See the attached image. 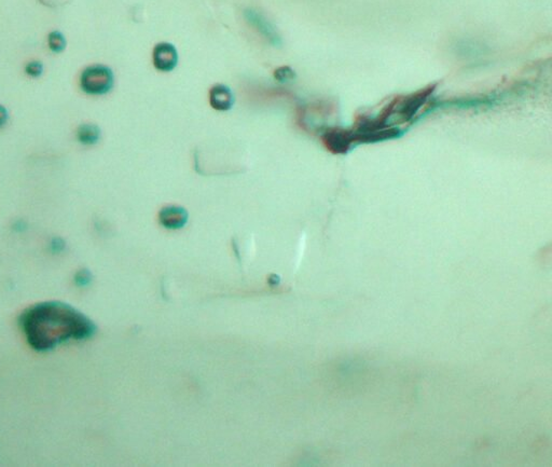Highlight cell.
I'll list each match as a JSON object with an SVG mask.
<instances>
[{"label":"cell","instance_id":"7c38bea8","mask_svg":"<svg viewBox=\"0 0 552 467\" xmlns=\"http://www.w3.org/2000/svg\"><path fill=\"white\" fill-rule=\"evenodd\" d=\"M25 71L26 74L29 76V77H32V78H37V77H40L42 75L43 72V66L42 64L40 62H30L28 63L26 67H25Z\"/></svg>","mask_w":552,"mask_h":467},{"label":"cell","instance_id":"6da1fadb","mask_svg":"<svg viewBox=\"0 0 552 467\" xmlns=\"http://www.w3.org/2000/svg\"><path fill=\"white\" fill-rule=\"evenodd\" d=\"M22 332L30 348L51 351L70 340H86L96 332V325L85 314L60 301L40 302L23 312Z\"/></svg>","mask_w":552,"mask_h":467},{"label":"cell","instance_id":"9c48e42d","mask_svg":"<svg viewBox=\"0 0 552 467\" xmlns=\"http://www.w3.org/2000/svg\"><path fill=\"white\" fill-rule=\"evenodd\" d=\"M48 43L52 52L61 53L66 48V39L60 31H52L48 37Z\"/></svg>","mask_w":552,"mask_h":467},{"label":"cell","instance_id":"52a82bcc","mask_svg":"<svg viewBox=\"0 0 552 467\" xmlns=\"http://www.w3.org/2000/svg\"><path fill=\"white\" fill-rule=\"evenodd\" d=\"M209 103L218 111H228L234 104V94L229 86L216 84L209 92Z\"/></svg>","mask_w":552,"mask_h":467},{"label":"cell","instance_id":"8992f818","mask_svg":"<svg viewBox=\"0 0 552 467\" xmlns=\"http://www.w3.org/2000/svg\"><path fill=\"white\" fill-rule=\"evenodd\" d=\"M188 212L181 206L168 205L159 213V221L166 229L176 230L185 227L188 221Z\"/></svg>","mask_w":552,"mask_h":467},{"label":"cell","instance_id":"30bf717a","mask_svg":"<svg viewBox=\"0 0 552 467\" xmlns=\"http://www.w3.org/2000/svg\"><path fill=\"white\" fill-rule=\"evenodd\" d=\"M274 78L281 83H287L296 78V74L290 67L283 66L274 71Z\"/></svg>","mask_w":552,"mask_h":467},{"label":"cell","instance_id":"5b68a950","mask_svg":"<svg viewBox=\"0 0 552 467\" xmlns=\"http://www.w3.org/2000/svg\"><path fill=\"white\" fill-rule=\"evenodd\" d=\"M354 136L350 131L331 128L324 134L323 142L332 154H346L355 139Z\"/></svg>","mask_w":552,"mask_h":467},{"label":"cell","instance_id":"4fadbf2b","mask_svg":"<svg viewBox=\"0 0 552 467\" xmlns=\"http://www.w3.org/2000/svg\"><path fill=\"white\" fill-rule=\"evenodd\" d=\"M65 247H66V243L61 238H55L51 240V242L49 243V251L52 252L53 254H59L63 252Z\"/></svg>","mask_w":552,"mask_h":467},{"label":"cell","instance_id":"8fae6325","mask_svg":"<svg viewBox=\"0 0 552 467\" xmlns=\"http://www.w3.org/2000/svg\"><path fill=\"white\" fill-rule=\"evenodd\" d=\"M74 279H75V283H76L77 286L86 287V286H88L92 283L93 275H92V273L90 272V270L81 269L76 273Z\"/></svg>","mask_w":552,"mask_h":467},{"label":"cell","instance_id":"3957f363","mask_svg":"<svg viewBox=\"0 0 552 467\" xmlns=\"http://www.w3.org/2000/svg\"><path fill=\"white\" fill-rule=\"evenodd\" d=\"M245 20L253 26L262 37L273 45H281L282 38L273 24L267 20L262 13L254 9H246L244 11Z\"/></svg>","mask_w":552,"mask_h":467},{"label":"cell","instance_id":"ba28073f","mask_svg":"<svg viewBox=\"0 0 552 467\" xmlns=\"http://www.w3.org/2000/svg\"><path fill=\"white\" fill-rule=\"evenodd\" d=\"M77 139L84 146H93L101 139L100 127L92 123H84L77 130Z\"/></svg>","mask_w":552,"mask_h":467},{"label":"cell","instance_id":"5bb4252c","mask_svg":"<svg viewBox=\"0 0 552 467\" xmlns=\"http://www.w3.org/2000/svg\"><path fill=\"white\" fill-rule=\"evenodd\" d=\"M8 119H9L8 110L0 105V128L6 125V123L8 122Z\"/></svg>","mask_w":552,"mask_h":467},{"label":"cell","instance_id":"9a60e30c","mask_svg":"<svg viewBox=\"0 0 552 467\" xmlns=\"http://www.w3.org/2000/svg\"><path fill=\"white\" fill-rule=\"evenodd\" d=\"M267 282H269V284H270L271 286H272V285H273V286H276V285H279V283H280V277H279L278 275L273 274V275H270V277H269V279H267Z\"/></svg>","mask_w":552,"mask_h":467},{"label":"cell","instance_id":"7a4b0ae2","mask_svg":"<svg viewBox=\"0 0 552 467\" xmlns=\"http://www.w3.org/2000/svg\"><path fill=\"white\" fill-rule=\"evenodd\" d=\"M115 82L112 70L104 65L86 67L80 76V87L88 95H104L111 91Z\"/></svg>","mask_w":552,"mask_h":467},{"label":"cell","instance_id":"277c9868","mask_svg":"<svg viewBox=\"0 0 552 467\" xmlns=\"http://www.w3.org/2000/svg\"><path fill=\"white\" fill-rule=\"evenodd\" d=\"M153 65L160 71H172L178 63L176 48L168 42H160L153 49Z\"/></svg>","mask_w":552,"mask_h":467}]
</instances>
